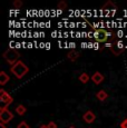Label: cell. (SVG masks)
Here are the masks:
<instances>
[{
  "mask_svg": "<svg viewBox=\"0 0 127 128\" xmlns=\"http://www.w3.org/2000/svg\"><path fill=\"white\" fill-rule=\"evenodd\" d=\"M82 119H84L85 122H87V124H92V122H94L95 120H96V115H95L92 110H88V112H86L84 114Z\"/></svg>",
  "mask_w": 127,
  "mask_h": 128,
  "instance_id": "7",
  "label": "cell"
},
{
  "mask_svg": "<svg viewBox=\"0 0 127 128\" xmlns=\"http://www.w3.org/2000/svg\"><path fill=\"white\" fill-rule=\"evenodd\" d=\"M14 112H17V114L19 115V116H22V115H25L26 114V112H27V107H25L24 105H18L16 108H14Z\"/></svg>",
  "mask_w": 127,
  "mask_h": 128,
  "instance_id": "11",
  "label": "cell"
},
{
  "mask_svg": "<svg viewBox=\"0 0 127 128\" xmlns=\"http://www.w3.org/2000/svg\"><path fill=\"white\" fill-rule=\"evenodd\" d=\"M102 10H117V6L116 4H114L112 1H108L107 4H104Z\"/></svg>",
  "mask_w": 127,
  "mask_h": 128,
  "instance_id": "12",
  "label": "cell"
},
{
  "mask_svg": "<svg viewBox=\"0 0 127 128\" xmlns=\"http://www.w3.org/2000/svg\"><path fill=\"white\" fill-rule=\"evenodd\" d=\"M0 102L2 104H4L6 107H8L9 105H11L14 102V98L10 94L7 92L4 89H0Z\"/></svg>",
  "mask_w": 127,
  "mask_h": 128,
  "instance_id": "5",
  "label": "cell"
},
{
  "mask_svg": "<svg viewBox=\"0 0 127 128\" xmlns=\"http://www.w3.org/2000/svg\"><path fill=\"white\" fill-rule=\"evenodd\" d=\"M78 79L80 80L82 84H87L89 82V76H88L87 72H82V74H80V76L78 77Z\"/></svg>",
  "mask_w": 127,
  "mask_h": 128,
  "instance_id": "13",
  "label": "cell"
},
{
  "mask_svg": "<svg viewBox=\"0 0 127 128\" xmlns=\"http://www.w3.org/2000/svg\"><path fill=\"white\" fill-rule=\"evenodd\" d=\"M14 114L8 109V107L4 106V107L0 108V120H1V122L8 124L9 122H11L14 119Z\"/></svg>",
  "mask_w": 127,
  "mask_h": 128,
  "instance_id": "3",
  "label": "cell"
},
{
  "mask_svg": "<svg viewBox=\"0 0 127 128\" xmlns=\"http://www.w3.org/2000/svg\"><path fill=\"white\" fill-rule=\"evenodd\" d=\"M9 80H10V77L6 74V71H0V85L4 86Z\"/></svg>",
  "mask_w": 127,
  "mask_h": 128,
  "instance_id": "9",
  "label": "cell"
},
{
  "mask_svg": "<svg viewBox=\"0 0 127 128\" xmlns=\"http://www.w3.org/2000/svg\"><path fill=\"white\" fill-rule=\"evenodd\" d=\"M96 97L99 102H105V100L108 98V94L105 92V90H99V92L96 94Z\"/></svg>",
  "mask_w": 127,
  "mask_h": 128,
  "instance_id": "10",
  "label": "cell"
},
{
  "mask_svg": "<svg viewBox=\"0 0 127 128\" xmlns=\"http://www.w3.org/2000/svg\"><path fill=\"white\" fill-rule=\"evenodd\" d=\"M38 128H48V126H47V125H40Z\"/></svg>",
  "mask_w": 127,
  "mask_h": 128,
  "instance_id": "19",
  "label": "cell"
},
{
  "mask_svg": "<svg viewBox=\"0 0 127 128\" xmlns=\"http://www.w3.org/2000/svg\"><path fill=\"white\" fill-rule=\"evenodd\" d=\"M10 71L12 72V75L16 78H18V79H21V78H24L27 75V74H28L29 68L27 67V66L21 60H19L18 62H16L14 66H11Z\"/></svg>",
  "mask_w": 127,
  "mask_h": 128,
  "instance_id": "1",
  "label": "cell"
},
{
  "mask_svg": "<svg viewBox=\"0 0 127 128\" xmlns=\"http://www.w3.org/2000/svg\"><path fill=\"white\" fill-rule=\"evenodd\" d=\"M0 128H6V124L1 122V124H0Z\"/></svg>",
  "mask_w": 127,
  "mask_h": 128,
  "instance_id": "20",
  "label": "cell"
},
{
  "mask_svg": "<svg viewBox=\"0 0 127 128\" xmlns=\"http://www.w3.org/2000/svg\"><path fill=\"white\" fill-rule=\"evenodd\" d=\"M120 128H127V118L120 122Z\"/></svg>",
  "mask_w": 127,
  "mask_h": 128,
  "instance_id": "18",
  "label": "cell"
},
{
  "mask_svg": "<svg viewBox=\"0 0 127 128\" xmlns=\"http://www.w3.org/2000/svg\"><path fill=\"white\" fill-rule=\"evenodd\" d=\"M68 128H76L75 126H70V127H68Z\"/></svg>",
  "mask_w": 127,
  "mask_h": 128,
  "instance_id": "21",
  "label": "cell"
},
{
  "mask_svg": "<svg viewBox=\"0 0 127 128\" xmlns=\"http://www.w3.org/2000/svg\"><path fill=\"white\" fill-rule=\"evenodd\" d=\"M92 37H94L95 40L98 41V42H105V41H107V39H108L109 34L107 32L105 29H97V30H95Z\"/></svg>",
  "mask_w": 127,
  "mask_h": 128,
  "instance_id": "4",
  "label": "cell"
},
{
  "mask_svg": "<svg viewBox=\"0 0 127 128\" xmlns=\"http://www.w3.org/2000/svg\"><path fill=\"white\" fill-rule=\"evenodd\" d=\"M79 56H80V54L78 52L77 50H70V51H68V54H67V58L72 61H76L77 59L79 58Z\"/></svg>",
  "mask_w": 127,
  "mask_h": 128,
  "instance_id": "8",
  "label": "cell"
},
{
  "mask_svg": "<svg viewBox=\"0 0 127 128\" xmlns=\"http://www.w3.org/2000/svg\"><path fill=\"white\" fill-rule=\"evenodd\" d=\"M57 7H58V9H62V10H64V9L67 8V2H65V1H60L59 4H57Z\"/></svg>",
  "mask_w": 127,
  "mask_h": 128,
  "instance_id": "16",
  "label": "cell"
},
{
  "mask_svg": "<svg viewBox=\"0 0 127 128\" xmlns=\"http://www.w3.org/2000/svg\"><path fill=\"white\" fill-rule=\"evenodd\" d=\"M17 128H30V126H29L28 124H27V122H20L18 124V126H17Z\"/></svg>",
  "mask_w": 127,
  "mask_h": 128,
  "instance_id": "15",
  "label": "cell"
},
{
  "mask_svg": "<svg viewBox=\"0 0 127 128\" xmlns=\"http://www.w3.org/2000/svg\"><path fill=\"white\" fill-rule=\"evenodd\" d=\"M47 126H48V128H57V124H56L55 122H49L47 124Z\"/></svg>",
  "mask_w": 127,
  "mask_h": 128,
  "instance_id": "17",
  "label": "cell"
},
{
  "mask_svg": "<svg viewBox=\"0 0 127 128\" xmlns=\"http://www.w3.org/2000/svg\"><path fill=\"white\" fill-rule=\"evenodd\" d=\"M90 80L95 84V85H100V84L104 82V75L99 71H96V72L92 74V76L90 77Z\"/></svg>",
  "mask_w": 127,
  "mask_h": 128,
  "instance_id": "6",
  "label": "cell"
},
{
  "mask_svg": "<svg viewBox=\"0 0 127 128\" xmlns=\"http://www.w3.org/2000/svg\"><path fill=\"white\" fill-rule=\"evenodd\" d=\"M12 4L16 9H20L21 7H22V1H21V0H14Z\"/></svg>",
  "mask_w": 127,
  "mask_h": 128,
  "instance_id": "14",
  "label": "cell"
},
{
  "mask_svg": "<svg viewBox=\"0 0 127 128\" xmlns=\"http://www.w3.org/2000/svg\"><path fill=\"white\" fill-rule=\"evenodd\" d=\"M4 58L6 59V61L9 64V65L14 66V64L19 61V58H20V51L16 48H10V49H8V50L4 51Z\"/></svg>",
  "mask_w": 127,
  "mask_h": 128,
  "instance_id": "2",
  "label": "cell"
}]
</instances>
